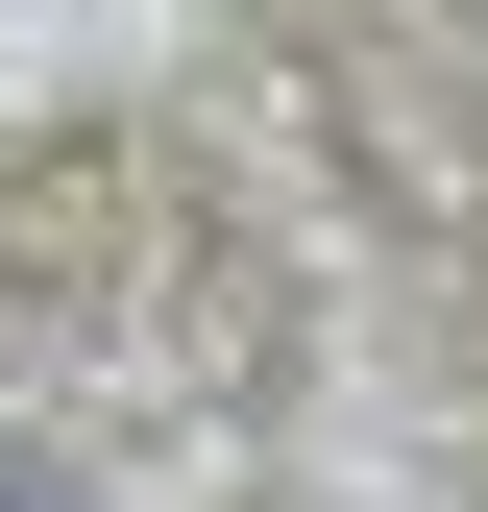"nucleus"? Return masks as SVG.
Listing matches in <instances>:
<instances>
[{"instance_id": "1", "label": "nucleus", "mask_w": 488, "mask_h": 512, "mask_svg": "<svg viewBox=\"0 0 488 512\" xmlns=\"http://www.w3.org/2000/svg\"><path fill=\"white\" fill-rule=\"evenodd\" d=\"M0 512H74V488H25V464H0Z\"/></svg>"}]
</instances>
